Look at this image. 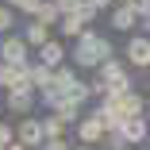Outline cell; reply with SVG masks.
<instances>
[{
    "instance_id": "cell-9",
    "label": "cell",
    "mask_w": 150,
    "mask_h": 150,
    "mask_svg": "<svg viewBox=\"0 0 150 150\" xmlns=\"http://www.w3.org/2000/svg\"><path fill=\"white\" fill-rule=\"evenodd\" d=\"M27 42L46 46V42H50V35H46V23H31V27H27Z\"/></svg>"
},
{
    "instance_id": "cell-3",
    "label": "cell",
    "mask_w": 150,
    "mask_h": 150,
    "mask_svg": "<svg viewBox=\"0 0 150 150\" xmlns=\"http://www.w3.org/2000/svg\"><path fill=\"white\" fill-rule=\"evenodd\" d=\"M127 62H131V66H142V69L150 66V39L139 35V39L127 42Z\"/></svg>"
},
{
    "instance_id": "cell-10",
    "label": "cell",
    "mask_w": 150,
    "mask_h": 150,
    "mask_svg": "<svg viewBox=\"0 0 150 150\" xmlns=\"http://www.w3.org/2000/svg\"><path fill=\"white\" fill-rule=\"evenodd\" d=\"M8 104H12V112H27V108H31V96H27V88H12Z\"/></svg>"
},
{
    "instance_id": "cell-5",
    "label": "cell",
    "mask_w": 150,
    "mask_h": 150,
    "mask_svg": "<svg viewBox=\"0 0 150 150\" xmlns=\"http://www.w3.org/2000/svg\"><path fill=\"white\" fill-rule=\"evenodd\" d=\"M85 23H88V19L81 16V8L62 12V31H66V35H81V31H85Z\"/></svg>"
},
{
    "instance_id": "cell-2",
    "label": "cell",
    "mask_w": 150,
    "mask_h": 150,
    "mask_svg": "<svg viewBox=\"0 0 150 150\" xmlns=\"http://www.w3.org/2000/svg\"><path fill=\"white\" fill-rule=\"evenodd\" d=\"M0 58H4L8 66H23V62H27V39H4Z\"/></svg>"
},
{
    "instance_id": "cell-7",
    "label": "cell",
    "mask_w": 150,
    "mask_h": 150,
    "mask_svg": "<svg viewBox=\"0 0 150 150\" xmlns=\"http://www.w3.org/2000/svg\"><path fill=\"white\" fill-rule=\"evenodd\" d=\"M146 135V123H142V119L135 115V119H127V123H123V139H131V142H139Z\"/></svg>"
},
{
    "instance_id": "cell-1",
    "label": "cell",
    "mask_w": 150,
    "mask_h": 150,
    "mask_svg": "<svg viewBox=\"0 0 150 150\" xmlns=\"http://www.w3.org/2000/svg\"><path fill=\"white\" fill-rule=\"evenodd\" d=\"M100 85L108 88V93H127L131 77H127V69H123V66H115V62H104V69H100Z\"/></svg>"
},
{
    "instance_id": "cell-11",
    "label": "cell",
    "mask_w": 150,
    "mask_h": 150,
    "mask_svg": "<svg viewBox=\"0 0 150 150\" xmlns=\"http://www.w3.org/2000/svg\"><path fill=\"white\" fill-rule=\"evenodd\" d=\"M39 135H46V131L35 123V119H27V123L19 127V139H23V142H39Z\"/></svg>"
},
{
    "instance_id": "cell-12",
    "label": "cell",
    "mask_w": 150,
    "mask_h": 150,
    "mask_svg": "<svg viewBox=\"0 0 150 150\" xmlns=\"http://www.w3.org/2000/svg\"><path fill=\"white\" fill-rule=\"evenodd\" d=\"M100 127H104V119H100V115H96V119H88V123H81V139H85V142H93V139L100 135Z\"/></svg>"
},
{
    "instance_id": "cell-14",
    "label": "cell",
    "mask_w": 150,
    "mask_h": 150,
    "mask_svg": "<svg viewBox=\"0 0 150 150\" xmlns=\"http://www.w3.org/2000/svg\"><path fill=\"white\" fill-rule=\"evenodd\" d=\"M12 8H19V12H27V16H35V12L42 8V0H12Z\"/></svg>"
},
{
    "instance_id": "cell-15",
    "label": "cell",
    "mask_w": 150,
    "mask_h": 150,
    "mask_svg": "<svg viewBox=\"0 0 150 150\" xmlns=\"http://www.w3.org/2000/svg\"><path fill=\"white\" fill-rule=\"evenodd\" d=\"M42 131H46L50 139H62V119H46V123H42Z\"/></svg>"
},
{
    "instance_id": "cell-16",
    "label": "cell",
    "mask_w": 150,
    "mask_h": 150,
    "mask_svg": "<svg viewBox=\"0 0 150 150\" xmlns=\"http://www.w3.org/2000/svg\"><path fill=\"white\" fill-rule=\"evenodd\" d=\"M12 19H16V16H12V8H0V31H8Z\"/></svg>"
},
{
    "instance_id": "cell-13",
    "label": "cell",
    "mask_w": 150,
    "mask_h": 150,
    "mask_svg": "<svg viewBox=\"0 0 150 150\" xmlns=\"http://www.w3.org/2000/svg\"><path fill=\"white\" fill-rule=\"evenodd\" d=\"M42 62H46V66H58V62H62V46H58L54 39L42 46Z\"/></svg>"
},
{
    "instance_id": "cell-4",
    "label": "cell",
    "mask_w": 150,
    "mask_h": 150,
    "mask_svg": "<svg viewBox=\"0 0 150 150\" xmlns=\"http://www.w3.org/2000/svg\"><path fill=\"white\" fill-rule=\"evenodd\" d=\"M135 19H139V12H135L131 4H119V8L112 12V27H115V31H131Z\"/></svg>"
},
{
    "instance_id": "cell-17",
    "label": "cell",
    "mask_w": 150,
    "mask_h": 150,
    "mask_svg": "<svg viewBox=\"0 0 150 150\" xmlns=\"http://www.w3.org/2000/svg\"><path fill=\"white\" fill-rule=\"evenodd\" d=\"M46 150H69V146H66L62 139H50V142H46Z\"/></svg>"
},
{
    "instance_id": "cell-6",
    "label": "cell",
    "mask_w": 150,
    "mask_h": 150,
    "mask_svg": "<svg viewBox=\"0 0 150 150\" xmlns=\"http://www.w3.org/2000/svg\"><path fill=\"white\" fill-rule=\"evenodd\" d=\"M58 16H62V8H58V0H42V8L35 12V19H39V23H54Z\"/></svg>"
},
{
    "instance_id": "cell-8",
    "label": "cell",
    "mask_w": 150,
    "mask_h": 150,
    "mask_svg": "<svg viewBox=\"0 0 150 150\" xmlns=\"http://www.w3.org/2000/svg\"><path fill=\"white\" fill-rule=\"evenodd\" d=\"M50 81H54V69H50L46 62L31 69V85H42V88H50Z\"/></svg>"
},
{
    "instance_id": "cell-19",
    "label": "cell",
    "mask_w": 150,
    "mask_h": 150,
    "mask_svg": "<svg viewBox=\"0 0 150 150\" xmlns=\"http://www.w3.org/2000/svg\"><path fill=\"white\" fill-rule=\"evenodd\" d=\"M123 4H131V0H123Z\"/></svg>"
},
{
    "instance_id": "cell-18",
    "label": "cell",
    "mask_w": 150,
    "mask_h": 150,
    "mask_svg": "<svg viewBox=\"0 0 150 150\" xmlns=\"http://www.w3.org/2000/svg\"><path fill=\"white\" fill-rule=\"evenodd\" d=\"M93 4H96V8H100V4H108V0H93Z\"/></svg>"
}]
</instances>
